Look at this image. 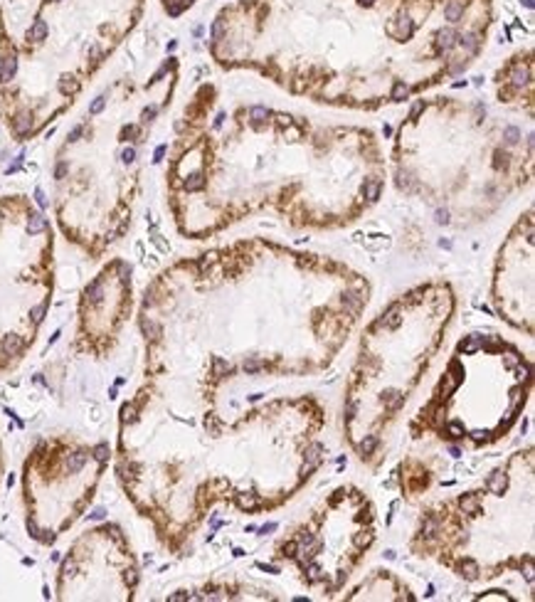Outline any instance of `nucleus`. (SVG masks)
<instances>
[{"mask_svg": "<svg viewBox=\"0 0 535 602\" xmlns=\"http://www.w3.org/2000/svg\"><path fill=\"white\" fill-rule=\"evenodd\" d=\"M86 459H89V454H86V452H74V454H69V457H67V469L72 471V474H76V471H81V469H84Z\"/></svg>", "mask_w": 535, "mask_h": 602, "instance_id": "nucleus-3", "label": "nucleus"}, {"mask_svg": "<svg viewBox=\"0 0 535 602\" xmlns=\"http://www.w3.org/2000/svg\"><path fill=\"white\" fill-rule=\"evenodd\" d=\"M375 447H378V437H368V439H365V442L358 447V452H360V457L365 459L368 454H373V449H375Z\"/></svg>", "mask_w": 535, "mask_h": 602, "instance_id": "nucleus-10", "label": "nucleus"}, {"mask_svg": "<svg viewBox=\"0 0 535 602\" xmlns=\"http://www.w3.org/2000/svg\"><path fill=\"white\" fill-rule=\"evenodd\" d=\"M20 345H22V338H20V336H15V334H10L5 341H2V350H5V353H10V355H15V353L20 350Z\"/></svg>", "mask_w": 535, "mask_h": 602, "instance_id": "nucleus-8", "label": "nucleus"}, {"mask_svg": "<svg viewBox=\"0 0 535 602\" xmlns=\"http://www.w3.org/2000/svg\"><path fill=\"white\" fill-rule=\"evenodd\" d=\"M45 314H47V301H45V304H40V306H35V309H32V321H35V324H40V321H42V319H45Z\"/></svg>", "mask_w": 535, "mask_h": 602, "instance_id": "nucleus-14", "label": "nucleus"}, {"mask_svg": "<svg viewBox=\"0 0 535 602\" xmlns=\"http://www.w3.org/2000/svg\"><path fill=\"white\" fill-rule=\"evenodd\" d=\"M237 504H239V509H244V511H257L262 501L257 499V494H242V496L237 499Z\"/></svg>", "mask_w": 535, "mask_h": 602, "instance_id": "nucleus-6", "label": "nucleus"}, {"mask_svg": "<svg viewBox=\"0 0 535 602\" xmlns=\"http://www.w3.org/2000/svg\"><path fill=\"white\" fill-rule=\"evenodd\" d=\"M52 2H55V0H52Z\"/></svg>", "mask_w": 535, "mask_h": 602, "instance_id": "nucleus-22", "label": "nucleus"}, {"mask_svg": "<svg viewBox=\"0 0 535 602\" xmlns=\"http://www.w3.org/2000/svg\"><path fill=\"white\" fill-rule=\"evenodd\" d=\"M104 109V96H99V99H94V104L89 106V114H99Z\"/></svg>", "mask_w": 535, "mask_h": 602, "instance_id": "nucleus-17", "label": "nucleus"}, {"mask_svg": "<svg viewBox=\"0 0 535 602\" xmlns=\"http://www.w3.org/2000/svg\"><path fill=\"white\" fill-rule=\"evenodd\" d=\"M244 370H247V373H257V370H262V360H247V363H244Z\"/></svg>", "mask_w": 535, "mask_h": 602, "instance_id": "nucleus-16", "label": "nucleus"}, {"mask_svg": "<svg viewBox=\"0 0 535 602\" xmlns=\"http://www.w3.org/2000/svg\"><path fill=\"white\" fill-rule=\"evenodd\" d=\"M121 415H124V422H136V405L134 402H126L124 405V410H121Z\"/></svg>", "mask_w": 535, "mask_h": 602, "instance_id": "nucleus-12", "label": "nucleus"}, {"mask_svg": "<svg viewBox=\"0 0 535 602\" xmlns=\"http://www.w3.org/2000/svg\"><path fill=\"white\" fill-rule=\"evenodd\" d=\"M15 69H17V60L15 57H5L2 65H0V82H10Z\"/></svg>", "mask_w": 535, "mask_h": 602, "instance_id": "nucleus-4", "label": "nucleus"}, {"mask_svg": "<svg viewBox=\"0 0 535 602\" xmlns=\"http://www.w3.org/2000/svg\"><path fill=\"white\" fill-rule=\"evenodd\" d=\"M60 89H62L65 94H74V91L79 89V82H76L74 77H65V79L60 82Z\"/></svg>", "mask_w": 535, "mask_h": 602, "instance_id": "nucleus-11", "label": "nucleus"}, {"mask_svg": "<svg viewBox=\"0 0 535 602\" xmlns=\"http://www.w3.org/2000/svg\"><path fill=\"white\" fill-rule=\"evenodd\" d=\"M212 368H215V373H217V375H222V373H227V370H229V365H227V360H225V358H212Z\"/></svg>", "mask_w": 535, "mask_h": 602, "instance_id": "nucleus-15", "label": "nucleus"}, {"mask_svg": "<svg viewBox=\"0 0 535 602\" xmlns=\"http://www.w3.org/2000/svg\"><path fill=\"white\" fill-rule=\"evenodd\" d=\"M91 518H94V521H99V518H104V509H96V511L91 514Z\"/></svg>", "mask_w": 535, "mask_h": 602, "instance_id": "nucleus-21", "label": "nucleus"}, {"mask_svg": "<svg viewBox=\"0 0 535 602\" xmlns=\"http://www.w3.org/2000/svg\"><path fill=\"white\" fill-rule=\"evenodd\" d=\"M321 459H323V447H321V444H311V447H308V452H306V462H308L306 471L316 469L318 464H321Z\"/></svg>", "mask_w": 535, "mask_h": 602, "instance_id": "nucleus-2", "label": "nucleus"}, {"mask_svg": "<svg viewBox=\"0 0 535 602\" xmlns=\"http://www.w3.org/2000/svg\"><path fill=\"white\" fill-rule=\"evenodd\" d=\"M94 459H96V462H106V459H109V444H99V447H94Z\"/></svg>", "mask_w": 535, "mask_h": 602, "instance_id": "nucleus-13", "label": "nucleus"}, {"mask_svg": "<svg viewBox=\"0 0 535 602\" xmlns=\"http://www.w3.org/2000/svg\"><path fill=\"white\" fill-rule=\"evenodd\" d=\"M486 489L491 491V494H503V489H506V476L501 474V471H493L488 479H486Z\"/></svg>", "mask_w": 535, "mask_h": 602, "instance_id": "nucleus-1", "label": "nucleus"}, {"mask_svg": "<svg viewBox=\"0 0 535 602\" xmlns=\"http://www.w3.org/2000/svg\"><path fill=\"white\" fill-rule=\"evenodd\" d=\"M42 230H45V217L40 212H32L30 220H27V235H37Z\"/></svg>", "mask_w": 535, "mask_h": 602, "instance_id": "nucleus-7", "label": "nucleus"}, {"mask_svg": "<svg viewBox=\"0 0 535 602\" xmlns=\"http://www.w3.org/2000/svg\"><path fill=\"white\" fill-rule=\"evenodd\" d=\"M81 131H84V129H81V126H76V129H74V131L69 134V143H74V141H76V138L81 136Z\"/></svg>", "mask_w": 535, "mask_h": 602, "instance_id": "nucleus-20", "label": "nucleus"}, {"mask_svg": "<svg viewBox=\"0 0 535 602\" xmlns=\"http://www.w3.org/2000/svg\"><path fill=\"white\" fill-rule=\"evenodd\" d=\"M126 583H129L131 588H134L136 583H138V575H136V570H129V573H126Z\"/></svg>", "mask_w": 535, "mask_h": 602, "instance_id": "nucleus-19", "label": "nucleus"}, {"mask_svg": "<svg viewBox=\"0 0 535 602\" xmlns=\"http://www.w3.org/2000/svg\"><path fill=\"white\" fill-rule=\"evenodd\" d=\"M459 504H461L464 514H476V511L481 509V506H478V499H476L473 494H471V496H461V501H459Z\"/></svg>", "mask_w": 535, "mask_h": 602, "instance_id": "nucleus-9", "label": "nucleus"}, {"mask_svg": "<svg viewBox=\"0 0 535 602\" xmlns=\"http://www.w3.org/2000/svg\"><path fill=\"white\" fill-rule=\"evenodd\" d=\"M45 35H47V22H45V20H37V22L27 30V40H30V42H40Z\"/></svg>", "mask_w": 535, "mask_h": 602, "instance_id": "nucleus-5", "label": "nucleus"}, {"mask_svg": "<svg viewBox=\"0 0 535 602\" xmlns=\"http://www.w3.org/2000/svg\"><path fill=\"white\" fill-rule=\"evenodd\" d=\"M35 200H37L40 207H47V200H45V193L42 190H35Z\"/></svg>", "mask_w": 535, "mask_h": 602, "instance_id": "nucleus-18", "label": "nucleus"}]
</instances>
